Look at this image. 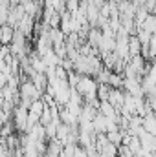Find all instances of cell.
Returning <instances> with one entry per match:
<instances>
[{
  "label": "cell",
  "mask_w": 156,
  "mask_h": 157,
  "mask_svg": "<svg viewBox=\"0 0 156 157\" xmlns=\"http://www.w3.org/2000/svg\"><path fill=\"white\" fill-rule=\"evenodd\" d=\"M13 121H15L17 130H20V132L28 130L30 128V112L26 108H22V106H17V110L13 113Z\"/></svg>",
  "instance_id": "1"
},
{
  "label": "cell",
  "mask_w": 156,
  "mask_h": 157,
  "mask_svg": "<svg viewBox=\"0 0 156 157\" xmlns=\"http://www.w3.org/2000/svg\"><path fill=\"white\" fill-rule=\"evenodd\" d=\"M13 35H15V28L9 26V24H2L0 26V44L2 46H9L11 40H13Z\"/></svg>",
  "instance_id": "2"
},
{
  "label": "cell",
  "mask_w": 156,
  "mask_h": 157,
  "mask_svg": "<svg viewBox=\"0 0 156 157\" xmlns=\"http://www.w3.org/2000/svg\"><path fill=\"white\" fill-rule=\"evenodd\" d=\"M142 49H143V46H142V42L138 39V35H129V53H130V57H134V55H142Z\"/></svg>",
  "instance_id": "3"
}]
</instances>
